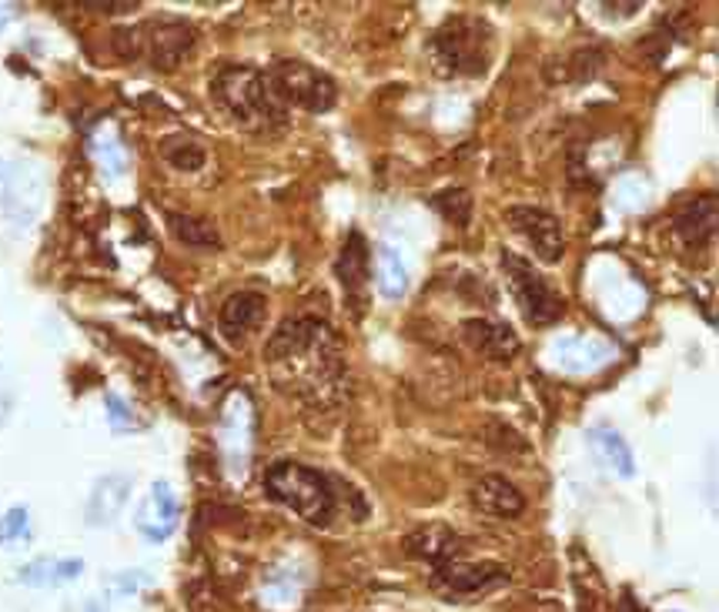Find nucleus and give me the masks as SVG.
Listing matches in <instances>:
<instances>
[{
    "label": "nucleus",
    "instance_id": "obj_1",
    "mask_svg": "<svg viewBox=\"0 0 719 612\" xmlns=\"http://www.w3.org/2000/svg\"><path fill=\"white\" fill-rule=\"evenodd\" d=\"M265 369L282 392L301 401H332L345 388L342 345L329 321L298 315L285 318L265 345Z\"/></svg>",
    "mask_w": 719,
    "mask_h": 612
},
{
    "label": "nucleus",
    "instance_id": "obj_2",
    "mask_svg": "<svg viewBox=\"0 0 719 612\" xmlns=\"http://www.w3.org/2000/svg\"><path fill=\"white\" fill-rule=\"evenodd\" d=\"M212 98L244 131H275L288 117L269 75L248 64H225L212 78Z\"/></svg>",
    "mask_w": 719,
    "mask_h": 612
},
{
    "label": "nucleus",
    "instance_id": "obj_3",
    "mask_svg": "<svg viewBox=\"0 0 719 612\" xmlns=\"http://www.w3.org/2000/svg\"><path fill=\"white\" fill-rule=\"evenodd\" d=\"M265 496L288 506L308 525H329L335 515L332 483L311 465L301 462H275L265 472Z\"/></svg>",
    "mask_w": 719,
    "mask_h": 612
},
{
    "label": "nucleus",
    "instance_id": "obj_4",
    "mask_svg": "<svg viewBox=\"0 0 719 612\" xmlns=\"http://www.w3.org/2000/svg\"><path fill=\"white\" fill-rule=\"evenodd\" d=\"M492 57V31L476 18H452L429 41V60L438 78L486 75Z\"/></svg>",
    "mask_w": 719,
    "mask_h": 612
},
{
    "label": "nucleus",
    "instance_id": "obj_5",
    "mask_svg": "<svg viewBox=\"0 0 719 612\" xmlns=\"http://www.w3.org/2000/svg\"><path fill=\"white\" fill-rule=\"evenodd\" d=\"M269 81L285 107L295 104V107H305L311 114H321V111H332L339 101L335 81L305 60H278L269 71Z\"/></svg>",
    "mask_w": 719,
    "mask_h": 612
},
{
    "label": "nucleus",
    "instance_id": "obj_6",
    "mask_svg": "<svg viewBox=\"0 0 719 612\" xmlns=\"http://www.w3.org/2000/svg\"><path fill=\"white\" fill-rule=\"evenodd\" d=\"M502 268H505V275H509V288L515 295V305H518L522 315H526L529 325H552V321L562 318V311H566L562 295L539 275V271L526 258L505 251L502 254Z\"/></svg>",
    "mask_w": 719,
    "mask_h": 612
},
{
    "label": "nucleus",
    "instance_id": "obj_7",
    "mask_svg": "<svg viewBox=\"0 0 719 612\" xmlns=\"http://www.w3.org/2000/svg\"><path fill=\"white\" fill-rule=\"evenodd\" d=\"M509 228L526 241L539 261L556 264L566 254V238H562V225L556 215L543 212V208H529V204H512L505 212Z\"/></svg>",
    "mask_w": 719,
    "mask_h": 612
},
{
    "label": "nucleus",
    "instance_id": "obj_8",
    "mask_svg": "<svg viewBox=\"0 0 719 612\" xmlns=\"http://www.w3.org/2000/svg\"><path fill=\"white\" fill-rule=\"evenodd\" d=\"M509 582V569L499 563H466V559H448L435 566L432 586L442 596H479L489 589H499Z\"/></svg>",
    "mask_w": 719,
    "mask_h": 612
},
{
    "label": "nucleus",
    "instance_id": "obj_9",
    "mask_svg": "<svg viewBox=\"0 0 719 612\" xmlns=\"http://www.w3.org/2000/svg\"><path fill=\"white\" fill-rule=\"evenodd\" d=\"M616 359V349L596 335H566L549 345V365L566 375H590Z\"/></svg>",
    "mask_w": 719,
    "mask_h": 612
},
{
    "label": "nucleus",
    "instance_id": "obj_10",
    "mask_svg": "<svg viewBox=\"0 0 719 612\" xmlns=\"http://www.w3.org/2000/svg\"><path fill=\"white\" fill-rule=\"evenodd\" d=\"M138 41H141V54L151 60V67L158 71H171V67L181 64V57L191 50L194 44V31L184 21H151L145 27H138Z\"/></svg>",
    "mask_w": 719,
    "mask_h": 612
},
{
    "label": "nucleus",
    "instance_id": "obj_11",
    "mask_svg": "<svg viewBox=\"0 0 719 612\" xmlns=\"http://www.w3.org/2000/svg\"><path fill=\"white\" fill-rule=\"evenodd\" d=\"M178 519H181V506H178L174 489L168 483H155L135 512V529L151 542V546H158V542L174 535Z\"/></svg>",
    "mask_w": 719,
    "mask_h": 612
},
{
    "label": "nucleus",
    "instance_id": "obj_12",
    "mask_svg": "<svg viewBox=\"0 0 719 612\" xmlns=\"http://www.w3.org/2000/svg\"><path fill=\"white\" fill-rule=\"evenodd\" d=\"M463 335L479 355H486L492 362H509L518 352V335L509 325H499V321H489V318L463 321Z\"/></svg>",
    "mask_w": 719,
    "mask_h": 612
},
{
    "label": "nucleus",
    "instance_id": "obj_13",
    "mask_svg": "<svg viewBox=\"0 0 719 612\" xmlns=\"http://www.w3.org/2000/svg\"><path fill=\"white\" fill-rule=\"evenodd\" d=\"M472 506L482 515H495V519H515L526 512V499L502 475H482L472 486Z\"/></svg>",
    "mask_w": 719,
    "mask_h": 612
},
{
    "label": "nucleus",
    "instance_id": "obj_14",
    "mask_svg": "<svg viewBox=\"0 0 719 612\" xmlns=\"http://www.w3.org/2000/svg\"><path fill=\"white\" fill-rule=\"evenodd\" d=\"M459 546H463V539L448 525H422V529L406 535V553L422 559V563H432V566L459 559Z\"/></svg>",
    "mask_w": 719,
    "mask_h": 612
},
{
    "label": "nucleus",
    "instance_id": "obj_15",
    "mask_svg": "<svg viewBox=\"0 0 719 612\" xmlns=\"http://www.w3.org/2000/svg\"><path fill=\"white\" fill-rule=\"evenodd\" d=\"M251 426H254V416H251V401L235 392L231 401L225 405V422H221V449L225 455L235 449V468L244 472V462H248V452H251Z\"/></svg>",
    "mask_w": 719,
    "mask_h": 612
},
{
    "label": "nucleus",
    "instance_id": "obj_16",
    "mask_svg": "<svg viewBox=\"0 0 719 612\" xmlns=\"http://www.w3.org/2000/svg\"><path fill=\"white\" fill-rule=\"evenodd\" d=\"M673 231L686 248H706L716 235V201L709 194L689 201L686 208L673 218Z\"/></svg>",
    "mask_w": 719,
    "mask_h": 612
},
{
    "label": "nucleus",
    "instance_id": "obj_17",
    "mask_svg": "<svg viewBox=\"0 0 719 612\" xmlns=\"http://www.w3.org/2000/svg\"><path fill=\"white\" fill-rule=\"evenodd\" d=\"M261 318H265V298H261L258 292H238L221 305L218 325H221L225 338L238 342L241 335H248L251 328L261 325Z\"/></svg>",
    "mask_w": 719,
    "mask_h": 612
},
{
    "label": "nucleus",
    "instance_id": "obj_18",
    "mask_svg": "<svg viewBox=\"0 0 719 612\" xmlns=\"http://www.w3.org/2000/svg\"><path fill=\"white\" fill-rule=\"evenodd\" d=\"M130 499V479L127 475H104V479H98L94 492H91V502H88V522L91 525H111L121 509L127 506Z\"/></svg>",
    "mask_w": 719,
    "mask_h": 612
},
{
    "label": "nucleus",
    "instance_id": "obj_19",
    "mask_svg": "<svg viewBox=\"0 0 719 612\" xmlns=\"http://www.w3.org/2000/svg\"><path fill=\"white\" fill-rule=\"evenodd\" d=\"M84 573V559H34L27 566L18 569V582L31 586V589H57V586H68L75 579H81Z\"/></svg>",
    "mask_w": 719,
    "mask_h": 612
},
{
    "label": "nucleus",
    "instance_id": "obj_20",
    "mask_svg": "<svg viewBox=\"0 0 719 612\" xmlns=\"http://www.w3.org/2000/svg\"><path fill=\"white\" fill-rule=\"evenodd\" d=\"M409 264L396 245H381L375 254V285L388 302H399L409 292Z\"/></svg>",
    "mask_w": 719,
    "mask_h": 612
},
{
    "label": "nucleus",
    "instance_id": "obj_21",
    "mask_svg": "<svg viewBox=\"0 0 719 612\" xmlns=\"http://www.w3.org/2000/svg\"><path fill=\"white\" fill-rule=\"evenodd\" d=\"M335 271H339V279H342L349 295H355V292H362L368 285V279H372V251H368V241L358 231L349 235V241H345V248L339 254Z\"/></svg>",
    "mask_w": 719,
    "mask_h": 612
},
{
    "label": "nucleus",
    "instance_id": "obj_22",
    "mask_svg": "<svg viewBox=\"0 0 719 612\" xmlns=\"http://www.w3.org/2000/svg\"><path fill=\"white\" fill-rule=\"evenodd\" d=\"M585 439H590L593 452L600 455L603 465H609L616 475H623V479H629V475L636 472V458H632V449L626 445V439L609 429V426H593L590 432H585Z\"/></svg>",
    "mask_w": 719,
    "mask_h": 612
},
{
    "label": "nucleus",
    "instance_id": "obj_23",
    "mask_svg": "<svg viewBox=\"0 0 719 612\" xmlns=\"http://www.w3.org/2000/svg\"><path fill=\"white\" fill-rule=\"evenodd\" d=\"M91 155L98 161V168L104 171V178H121L127 168V155L117 141V131L111 124H101L91 138Z\"/></svg>",
    "mask_w": 719,
    "mask_h": 612
},
{
    "label": "nucleus",
    "instance_id": "obj_24",
    "mask_svg": "<svg viewBox=\"0 0 719 612\" xmlns=\"http://www.w3.org/2000/svg\"><path fill=\"white\" fill-rule=\"evenodd\" d=\"M171 222V231L181 245H191V248H218L221 238H218V228L202 222V218H191V215H168Z\"/></svg>",
    "mask_w": 719,
    "mask_h": 612
},
{
    "label": "nucleus",
    "instance_id": "obj_25",
    "mask_svg": "<svg viewBox=\"0 0 719 612\" xmlns=\"http://www.w3.org/2000/svg\"><path fill=\"white\" fill-rule=\"evenodd\" d=\"M24 542H31V509L11 506L0 515V549H21Z\"/></svg>",
    "mask_w": 719,
    "mask_h": 612
},
{
    "label": "nucleus",
    "instance_id": "obj_26",
    "mask_svg": "<svg viewBox=\"0 0 719 612\" xmlns=\"http://www.w3.org/2000/svg\"><path fill=\"white\" fill-rule=\"evenodd\" d=\"M164 161L178 171H202L208 155L194 138H171L164 141Z\"/></svg>",
    "mask_w": 719,
    "mask_h": 612
},
{
    "label": "nucleus",
    "instance_id": "obj_27",
    "mask_svg": "<svg viewBox=\"0 0 719 612\" xmlns=\"http://www.w3.org/2000/svg\"><path fill=\"white\" fill-rule=\"evenodd\" d=\"M435 208H438L448 222L466 225L469 215H472V197H469L463 188H459V191H442V194L435 197Z\"/></svg>",
    "mask_w": 719,
    "mask_h": 612
},
{
    "label": "nucleus",
    "instance_id": "obj_28",
    "mask_svg": "<svg viewBox=\"0 0 719 612\" xmlns=\"http://www.w3.org/2000/svg\"><path fill=\"white\" fill-rule=\"evenodd\" d=\"M104 405H107V422H111L114 429H130V426H135V412H130L127 401H124L121 395L107 392V395H104Z\"/></svg>",
    "mask_w": 719,
    "mask_h": 612
},
{
    "label": "nucleus",
    "instance_id": "obj_29",
    "mask_svg": "<svg viewBox=\"0 0 719 612\" xmlns=\"http://www.w3.org/2000/svg\"><path fill=\"white\" fill-rule=\"evenodd\" d=\"M88 8H94V11H104V14H124V11H135V4L130 0H88Z\"/></svg>",
    "mask_w": 719,
    "mask_h": 612
},
{
    "label": "nucleus",
    "instance_id": "obj_30",
    "mask_svg": "<svg viewBox=\"0 0 719 612\" xmlns=\"http://www.w3.org/2000/svg\"><path fill=\"white\" fill-rule=\"evenodd\" d=\"M0 27H4V11H0Z\"/></svg>",
    "mask_w": 719,
    "mask_h": 612
}]
</instances>
